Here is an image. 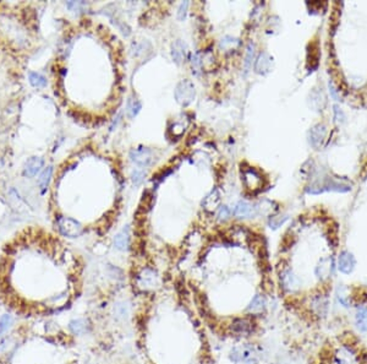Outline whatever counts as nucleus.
Returning a JSON list of instances; mask_svg holds the SVG:
<instances>
[{"instance_id": "nucleus-23", "label": "nucleus", "mask_w": 367, "mask_h": 364, "mask_svg": "<svg viewBox=\"0 0 367 364\" xmlns=\"http://www.w3.org/2000/svg\"><path fill=\"white\" fill-rule=\"evenodd\" d=\"M130 244V233H129V227L124 228L122 231H120L114 238V247L118 250H126L129 248Z\"/></svg>"}, {"instance_id": "nucleus-30", "label": "nucleus", "mask_w": 367, "mask_h": 364, "mask_svg": "<svg viewBox=\"0 0 367 364\" xmlns=\"http://www.w3.org/2000/svg\"><path fill=\"white\" fill-rule=\"evenodd\" d=\"M191 64H192V71L195 75H200L202 71L203 66V60L201 58V53H196L192 55V60H191Z\"/></svg>"}, {"instance_id": "nucleus-11", "label": "nucleus", "mask_w": 367, "mask_h": 364, "mask_svg": "<svg viewBox=\"0 0 367 364\" xmlns=\"http://www.w3.org/2000/svg\"><path fill=\"white\" fill-rule=\"evenodd\" d=\"M253 329H255L253 321L246 318L235 319L231 324V331L239 335H250L251 332H253Z\"/></svg>"}, {"instance_id": "nucleus-17", "label": "nucleus", "mask_w": 367, "mask_h": 364, "mask_svg": "<svg viewBox=\"0 0 367 364\" xmlns=\"http://www.w3.org/2000/svg\"><path fill=\"white\" fill-rule=\"evenodd\" d=\"M355 326L360 332H367V305H359L354 316Z\"/></svg>"}, {"instance_id": "nucleus-28", "label": "nucleus", "mask_w": 367, "mask_h": 364, "mask_svg": "<svg viewBox=\"0 0 367 364\" xmlns=\"http://www.w3.org/2000/svg\"><path fill=\"white\" fill-rule=\"evenodd\" d=\"M238 44H239L238 39L234 38V37L227 36L219 42V48L225 52H229V51H233V49H235L236 47H238Z\"/></svg>"}, {"instance_id": "nucleus-9", "label": "nucleus", "mask_w": 367, "mask_h": 364, "mask_svg": "<svg viewBox=\"0 0 367 364\" xmlns=\"http://www.w3.org/2000/svg\"><path fill=\"white\" fill-rule=\"evenodd\" d=\"M334 270V261L332 258H323L320 260V263L316 266V276L318 277V280L321 281H327L332 277Z\"/></svg>"}, {"instance_id": "nucleus-18", "label": "nucleus", "mask_w": 367, "mask_h": 364, "mask_svg": "<svg viewBox=\"0 0 367 364\" xmlns=\"http://www.w3.org/2000/svg\"><path fill=\"white\" fill-rule=\"evenodd\" d=\"M186 53H187V46L182 39H178L173 43L172 46V57L173 60L177 63L178 65H180L185 60Z\"/></svg>"}, {"instance_id": "nucleus-40", "label": "nucleus", "mask_w": 367, "mask_h": 364, "mask_svg": "<svg viewBox=\"0 0 367 364\" xmlns=\"http://www.w3.org/2000/svg\"><path fill=\"white\" fill-rule=\"evenodd\" d=\"M241 364H257V362L252 360H248V361H246V362H243Z\"/></svg>"}, {"instance_id": "nucleus-37", "label": "nucleus", "mask_w": 367, "mask_h": 364, "mask_svg": "<svg viewBox=\"0 0 367 364\" xmlns=\"http://www.w3.org/2000/svg\"><path fill=\"white\" fill-rule=\"evenodd\" d=\"M66 6L69 7L70 10H72V11H75V10H79L80 7H84L85 2H82V1H69L66 4Z\"/></svg>"}, {"instance_id": "nucleus-38", "label": "nucleus", "mask_w": 367, "mask_h": 364, "mask_svg": "<svg viewBox=\"0 0 367 364\" xmlns=\"http://www.w3.org/2000/svg\"><path fill=\"white\" fill-rule=\"evenodd\" d=\"M334 118H336V120L338 123H340V120H341V122H343L344 118H345V117H344L343 112H341V110L339 109L338 105H334Z\"/></svg>"}, {"instance_id": "nucleus-2", "label": "nucleus", "mask_w": 367, "mask_h": 364, "mask_svg": "<svg viewBox=\"0 0 367 364\" xmlns=\"http://www.w3.org/2000/svg\"><path fill=\"white\" fill-rule=\"evenodd\" d=\"M175 99L179 104L182 105H187L195 99L196 96V90L193 86L192 82L190 80H183L179 84L177 85V89H175Z\"/></svg>"}, {"instance_id": "nucleus-25", "label": "nucleus", "mask_w": 367, "mask_h": 364, "mask_svg": "<svg viewBox=\"0 0 367 364\" xmlns=\"http://www.w3.org/2000/svg\"><path fill=\"white\" fill-rule=\"evenodd\" d=\"M70 330L75 335H84V333L90 331V324L85 319H77V320H74L70 323Z\"/></svg>"}, {"instance_id": "nucleus-16", "label": "nucleus", "mask_w": 367, "mask_h": 364, "mask_svg": "<svg viewBox=\"0 0 367 364\" xmlns=\"http://www.w3.org/2000/svg\"><path fill=\"white\" fill-rule=\"evenodd\" d=\"M256 212H257V207L248 204L247 201H239L238 205L234 208V215L240 218L253 217L256 215Z\"/></svg>"}, {"instance_id": "nucleus-22", "label": "nucleus", "mask_w": 367, "mask_h": 364, "mask_svg": "<svg viewBox=\"0 0 367 364\" xmlns=\"http://www.w3.org/2000/svg\"><path fill=\"white\" fill-rule=\"evenodd\" d=\"M336 297L339 304L343 305L344 308H350L351 305H353L354 297L351 296L350 290H349L348 287H339L338 290H336Z\"/></svg>"}, {"instance_id": "nucleus-8", "label": "nucleus", "mask_w": 367, "mask_h": 364, "mask_svg": "<svg viewBox=\"0 0 367 364\" xmlns=\"http://www.w3.org/2000/svg\"><path fill=\"white\" fill-rule=\"evenodd\" d=\"M334 362L336 364H356L358 356L353 348L349 346H343L334 353Z\"/></svg>"}, {"instance_id": "nucleus-1", "label": "nucleus", "mask_w": 367, "mask_h": 364, "mask_svg": "<svg viewBox=\"0 0 367 364\" xmlns=\"http://www.w3.org/2000/svg\"><path fill=\"white\" fill-rule=\"evenodd\" d=\"M351 190V184H346L344 182H338L333 178H326L321 183H315L311 187L307 188L306 192L308 194L318 195L326 192H336V193H346Z\"/></svg>"}, {"instance_id": "nucleus-34", "label": "nucleus", "mask_w": 367, "mask_h": 364, "mask_svg": "<svg viewBox=\"0 0 367 364\" xmlns=\"http://www.w3.org/2000/svg\"><path fill=\"white\" fill-rule=\"evenodd\" d=\"M12 324V319L10 315H4L1 319H0V333L5 332L7 329L11 326Z\"/></svg>"}, {"instance_id": "nucleus-15", "label": "nucleus", "mask_w": 367, "mask_h": 364, "mask_svg": "<svg viewBox=\"0 0 367 364\" xmlns=\"http://www.w3.org/2000/svg\"><path fill=\"white\" fill-rule=\"evenodd\" d=\"M43 167V160L39 157H31L27 160L24 167V175L27 178H32L39 172Z\"/></svg>"}, {"instance_id": "nucleus-19", "label": "nucleus", "mask_w": 367, "mask_h": 364, "mask_svg": "<svg viewBox=\"0 0 367 364\" xmlns=\"http://www.w3.org/2000/svg\"><path fill=\"white\" fill-rule=\"evenodd\" d=\"M266 309V298L262 295H256L247 307V312L251 315H260Z\"/></svg>"}, {"instance_id": "nucleus-35", "label": "nucleus", "mask_w": 367, "mask_h": 364, "mask_svg": "<svg viewBox=\"0 0 367 364\" xmlns=\"http://www.w3.org/2000/svg\"><path fill=\"white\" fill-rule=\"evenodd\" d=\"M230 215H231L230 208L227 207V206H222L219 208V211H218L217 217L219 221H225L230 217Z\"/></svg>"}, {"instance_id": "nucleus-31", "label": "nucleus", "mask_w": 367, "mask_h": 364, "mask_svg": "<svg viewBox=\"0 0 367 364\" xmlns=\"http://www.w3.org/2000/svg\"><path fill=\"white\" fill-rule=\"evenodd\" d=\"M141 108H142V105H141V102L138 101V99H130L129 101H127V110H129L130 113V117H136L138 113H140Z\"/></svg>"}, {"instance_id": "nucleus-36", "label": "nucleus", "mask_w": 367, "mask_h": 364, "mask_svg": "<svg viewBox=\"0 0 367 364\" xmlns=\"http://www.w3.org/2000/svg\"><path fill=\"white\" fill-rule=\"evenodd\" d=\"M187 7H188V2L187 1H184V2H182V4H180L179 11H178V17H179V20L185 19L186 12H187Z\"/></svg>"}, {"instance_id": "nucleus-27", "label": "nucleus", "mask_w": 367, "mask_h": 364, "mask_svg": "<svg viewBox=\"0 0 367 364\" xmlns=\"http://www.w3.org/2000/svg\"><path fill=\"white\" fill-rule=\"evenodd\" d=\"M29 79H30V82H31L32 86L37 87V89H41V87H46L47 86L46 77L42 76V75L38 74V72L31 71L29 74Z\"/></svg>"}, {"instance_id": "nucleus-3", "label": "nucleus", "mask_w": 367, "mask_h": 364, "mask_svg": "<svg viewBox=\"0 0 367 364\" xmlns=\"http://www.w3.org/2000/svg\"><path fill=\"white\" fill-rule=\"evenodd\" d=\"M58 228L62 235L69 238L80 237L84 232V227L81 226V223L70 217H60L58 220Z\"/></svg>"}, {"instance_id": "nucleus-10", "label": "nucleus", "mask_w": 367, "mask_h": 364, "mask_svg": "<svg viewBox=\"0 0 367 364\" xmlns=\"http://www.w3.org/2000/svg\"><path fill=\"white\" fill-rule=\"evenodd\" d=\"M280 282L284 290L288 292H295L300 287V281L290 270H284L280 273Z\"/></svg>"}, {"instance_id": "nucleus-4", "label": "nucleus", "mask_w": 367, "mask_h": 364, "mask_svg": "<svg viewBox=\"0 0 367 364\" xmlns=\"http://www.w3.org/2000/svg\"><path fill=\"white\" fill-rule=\"evenodd\" d=\"M158 285V276L151 268H145L137 276V286L143 291L153 290Z\"/></svg>"}, {"instance_id": "nucleus-14", "label": "nucleus", "mask_w": 367, "mask_h": 364, "mask_svg": "<svg viewBox=\"0 0 367 364\" xmlns=\"http://www.w3.org/2000/svg\"><path fill=\"white\" fill-rule=\"evenodd\" d=\"M253 355L252 348L248 346H240V347H235L230 353V360L235 363H243L246 361L251 360Z\"/></svg>"}, {"instance_id": "nucleus-13", "label": "nucleus", "mask_w": 367, "mask_h": 364, "mask_svg": "<svg viewBox=\"0 0 367 364\" xmlns=\"http://www.w3.org/2000/svg\"><path fill=\"white\" fill-rule=\"evenodd\" d=\"M244 182H245V185L248 189L257 190L262 185V177H261L260 173L251 168V169L244 172Z\"/></svg>"}, {"instance_id": "nucleus-26", "label": "nucleus", "mask_w": 367, "mask_h": 364, "mask_svg": "<svg viewBox=\"0 0 367 364\" xmlns=\"http://www.w3.org/2000/svg\"><path fill=\"white\" fill-rule=\"evenodd\" d=\"M52 173H53L52 167H48L43 170V172H42L41 177H39V179H38V184H39V188H41L42 193H44L47 190L48 185H49V182H50V178H52Z\"/></svg>"}, {"instance_id": "nucleus-6", "label": "nucleus", "mask_w": 367, "mask_h": 364, "mask_svg": "<svg viewBox=\"0 0 367 364\" xmlns=\"http://www.w3.org/2000/svg\"><path fill=\"white\" fill-rule=\"evenodd\" d=\"M130 157L135 163H137L138 165H142V167H148L150 165H152L153 160H154V155H153L152 150L146 149V147L131 150Z\"/></svg>"}, {"instance_id": "nucleus-7", "label": "nucleus", "mask_w": 367, "mask_h": 364, "mask_svg": "<svg viewBox=\"0 0 367 364\" xmlns=\"http://www.w3.org/2000/svg\"><path fill=\"white\" fill-rule=\"evenodd\" d=\"M327 136V128L324 124H317L308 132V142L315 149H320Z\"/></svg>"}, {"instance_id": "nucleus-24", "label": "nucleus", "mask_w": 367, "mask_h": 364, "mask_svg": "<svg viewBox=\"0 0 367 364\" xmlns=\"http://www.w3.org/2000/svg\"><path fill=\"white\" fill-rule=\"evenodd\" d=\"M312 308L317 315H326L327 310H328V299L326 296H317L313 298L312 300Z\"/></svg>"}, {"instance_id": "nucleus-5", "label": "nucleus", "mask_w": 367, "mask_h": 364, "mask_svg": "<svg viewBox=\"0 0 367 364\" xmlns=\"http://www.w3.org/2000/svg\"><path fill=\"white\" fill-rule=\"evenodd\" d=\"M356 267V259L353 253L348 250L340 252L338 257V270L344 275H350Z\"/></svg>"}, {"instance_id": "nucleus-21", "label": "nucleus", "mask_w": 367, "mask_h": 364, "mask_svg": "<svg viewBox=\"0 0 367 364\" xmlns=\"http://www.w3.org/2000/svg\"><path fill=\"white\" fill-rule=\"evenodd\" d=\"M153 201H154V195H153L152 192H150V190H146V192L143 193L140 204H138L137 215L145 216L146 213L152 208Z\"/></svg>"}, {"instance_id": "nucleus-32", "label": "nucleus", "mask_w": 367, "mask_h": 364, "mask_svg": "<svg viewBox=\"0 0 367 364\" xmlns=\"http://www.w3.org/2000/svg\"><path fill=\"white\" fill-rule=\"evenodd\" d=\"M286 220H288V216H286V215L273 216V217H271V220H270L271 228H273V230H276V228L280 227L281 225H284Z\"/></svg>"}, {"instance_id": "nucleus-20", "label": "nucleus", "mask_w": 367, "mask_h": 364, "mask_svg": "<svg viewBox=\"0 0 367 364\" xmlns=\"http://www.w3.org/2000/svg\"><path fill=\"white\" fill-rule=\"evenodd\" d=\"M219 204H220V194L217 189H213L202 201V206L205 207V210L210 211V212L214 211L215 208L219 206Z\"/></svg>"}, {"instance_id": "nucleus-29", "label": "nucleus", "mask_w": 367, "mask_h": 364, "mask_svg": "<svg viewBox=\"0 0 367 364\" xmlns=\"http://www.w3.org/2000/svg\"><path fill=\"white\" fill-rule=\"evenodd\" d=\"M253 55H255V44L251 42L248 43L247 49H246V58H245V75L247 74L248 70H250L251 64H252Z\"/></svg>"}, {"instance_id": "nucleus-12", "label": "nucleus", "mask_w": 367, "mask_h": 364, "mask_svg": "<svg viewBox=\"0 0 367 364\" xmlns=\"http://www.w3.org/2000/svg\"><path fill=\"white\" fill-rule=\"evenodd\" d=\"M272 57L267 52H262L255 63V71L260 75H266L272 69Z\"/></svg>"}, {"instance_id": "nucleus-39", "label": "nucleus", "mask_w": 367, "mask_h": 364, "mask_svg": "<svg viewBox=\"0 0 367 364\" xmlns=\"http://www.w3.org/2000/svg\"><path fill=\"white\" fill-rule=\"evenodd\" d=\"M328 87H329V92H331V96L333 97V99H336V101H339L338 92H336V87H334L333 82L329 81V82H328Z\"/></svg>"}, {"instance_id": "nucleus-33", "label": "nucleus", "mask_w": 367, "mask_h": 364, "mask_svg": "<svg viewBox=\"0 0 367 364\" xmlns=\"http://www.w3.org/2000/svg\"><path fill=\"white\" fill-rule=\"evenodd\" d=\"M146 172L142 169H135L131 174V179L134 182L135 185H140L143 182V178H145Z\"/></svg>"}]
</instances>
